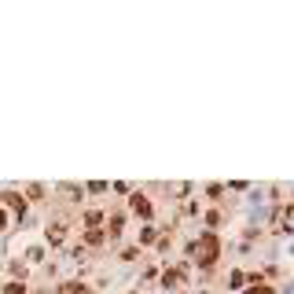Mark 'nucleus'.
Instances as JSON below:
<instances>
[{"label":"nucleus","mask_w":294,"mask_h":294,"mask_svg":"<svg viewBox=\"0 0 294 294\" xmlns=\"http://www.w3.org/2000/svg\"><path fill=\"white\" fill-rule=\"evenodd\" d=\"M133 210H136V213H151V206H147V199H143V195H133Z\"/></svg>","instance_id":"f03ea898"},{"label":"nucleus","mask_w":294,"mask_h":294,"mask_svg":"<svg viewBox=\"0 0 294 294\" xmlns=\"http://www.w3.org/2000/svg\"><path fill=\"white\" fill-rule=\"evenodd\" d=\"M199 258H202V265L217 258V239H213V235H206V239L199 243Z\"/></svg>","instance_id":"f257e3e1"},{"label":"nucleus","mask_w":294,"mask_h":294,"mask_svg":"<svg viewBox=\"0 0 294 294\" xmlns=\"http://www.w3.org/2000/svg\"><path fill=\"white\" fill-rule=\"evenodd\" d=\"M0 228H4V213H0Z\"/></svg>","instance_id":"7ed1b4c3"}]
</instances>
